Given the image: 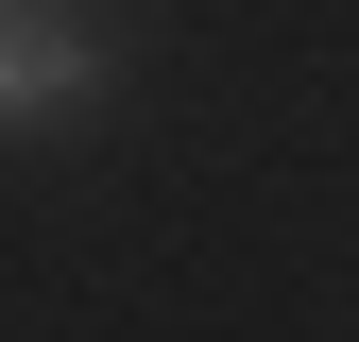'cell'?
Listing matches in <instances>:
<instances>
[{
  "mask_svg": "<svg viewBox=\"0 0 359 342\" xmlns=\"http://www.w3.org/2000/svg\"><path fill=\"white\" fill-rule=\"evenodd\" d=\"M86 103H120V34L86 18V0H18V18H0V137H52Z\"/></svg>",
  "mask_w": 359,
  "mask_h": 342,
  "instance_id": "6da1fadb",
  "label": "cell"
},
{
  "mask_svg": "<svg viewBox=\"0 0 359 342\" xmlns=\"http://www.w3.org/2000/svg\"><path fill=\"white\" fill-rule=\"evenodd\" d=\"M0 18H18V0H0Z\"/></svg>",
  "mask_w": 359,
  "mask_h": 342,
  "instance_id": "7a4b0ae2",
  "label": "cell"
}]
</instances>
